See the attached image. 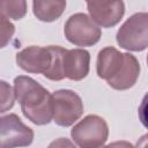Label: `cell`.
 Listing matches in <instances>:
<instances>
[{"instance_id": "1", "label": "cell", "mask_w": 148, "mask_h": 148, "mask_svg": "<svg viewBox=\"0 0 148 148\" xmlns=\"http://www.w3.org/2000/svg\"><path fill=\"white\" fill-rule=\"evenodd\" d=\"M97 75L116 90L132 88L140 75V64L131 53H123L113 46L98 52L96 61Z\"/></svg>"}, {"instance_id": "9", "label": "cell", "mask_w": 148, "mask_h": 148, "mask_svg": "<svg viewBox=\"0 0 148 148\" xmlns=\"http://www.w3.org/2000/svg\"><path fill=\"white\" fill-rule=\"evenodd\" d=\"M87 7L91 20L102 28L118 24L125 14L123 1H88Z\"/></svg>"}, {"instance_id": "17", "label": "cell", "mask_w": 148, "mask_h": 148, "mask_svg": "<svg viewBox=\"0 0 148 148\" xmlns=\"http://www.w3.org/2000/svg\"><path fill=\"white\" fill-rule=\"evenodd\" d=\"M47 148H76V147L69 139L59 138V139H56L54 141H52Z\"/></svg>"}, {"instance_id": "14", "label": "cell", "mask_w": 148, "mask_h": 148, "mask_svg": "<svg viewBox=\"0 0 148 148\" xmlns=\"http://www.w3.org/2000/svg\"><path fill=\"white\" fill-rule=\"evenodd\" d=\"M0 90H1V113L6 112L7 110L12 109L14 105V101L16 98L15 91L12 89L7 82L1 81L0 82Z\"/></svg>"}, {"instance_id": "8", "label": "cell", "mask_w": 148, "mask_h": 148, "mask_svg": "<svg viewBox=\"0 0 148 148\" xmlns=\"http://www.w3.org/2000/svg\"><path fill=\"white\" fill-rule=\"evenodd\" d=\"M52 62V56L49 47L31 45L16 53V64L28 73H42L49 71Z\"/></svg>"}, {"instance_id": "7", "label": "cell", "mask_w": 148, "mask_h": 148, "mask_svg": "<svg viewBox=\"0 0 148 148\" xmlns=\"http://www.w3.org/2000/svg\"><path fill=\"white\" fill-rule=\"evenodd\" d=\"M0 148L27 147L34 141V131L15 113H9L0 119Z\"/></svg>"}, {"instance_id": "20", "label": "cell", "mask_w": 148, "mask_h": 148, "mask_svg": "<svg viewBox=\"0 0 148 148\" xmlns=\"http://www.w3.org/2000/svg\"><path fill=\"white\" fill-rule=\"evenodd\" d=\"M99 148H109V146H104V147L102 146V147H99Z\"/></svg>"}, {"instance_id": "11", "label": "cell", "mask_w": 148, "mask_h": 148, "mask_svg": "<svg viewBox=\"0 0 148 148\" xmlns=\"http://www.w3.org/2000/svg\"><path fill=\"white\" fill-rule=\"evenodd\" d=\"M66 8V1H34V15L43 22H52L58 20Z\"/></svg>"}, {"instance_id": "19", "label": "cell", "mask_w": 148, "mask_h": 148, "mask_svg": "<svg viewBox=\"0 0 148 148\" xmlns=\"http://www.w3.org/2000/svg\"><path fill=\"white\" fill-rule=\"evenodd\" d=\"M134 148H148V133L145 134V135H142L138 140V142H136V145H135Z\"/></svg>"}, {"instance_id": "21", "label": "cell", "mask_w": 148, "mask_h": 148, "mask_svg": "<svg viewBox=\"0 0 148 148\" xmlns=\"http://www.w3.org/2000/svg\"><path fill=\"white\" fill-rule=\"evenodd\" d=\"M146 61H147V65H148V54H147V59H146Z\"/></svg>"}, {"instance_id": "12", "label": "cell", "mask_w": 148, "mask_h": 148, "mask_svg": "<svg viewBox=\"0 0 148 148\" xmlns=\"http://www.w3.org/2000/svg\"><path fill=\"white\" fill-rule=\"evenodd\" d=\"M47 47L52 56V62H51L49 71L44 74V76L52 81L64 80L65 77L62 74V56H64L65 49L58 45H50Z\"/></svg>"}, {"instance_id": "18", "label": "cell", "mask_w": 148, "mask_h": 148, "mask_svg": "<svg viewBox=\"0 0 148 148\" xmlns=\"http://www.w3.org/2000/svg\"><path fill=\"white\" fill-rule=\"evenodd\" d=\"M109 148H134V146L128 141H114L108 145Z\"/></svg>"}, {"instance_id": "6", "label": "cell", "mask_w": 148, "mask_h": 148, "mask_svg": "<svg viewBox=\"0 0 148 148\" xmlns=\"http://www.w3.org/2000/svg\"><path fill=\"white\" fill-rule=\"evenodd\" d=\"M64 34L69 43L77 46H92L102 36L101 28L83 13H76L68 17Z\"/></svg>"}, {"instance_id": "2", "label": "cell", "mask_w": 148, "mask_h": 148, "mask_svg": "<svg viewBox=\"0 0 148 148\" xmlns=\"http://www.w3.org/2000/svg\"><path fill=\"white\" fill-rule=\"evenodd\" d=\"M14 91L23 116L36 125H46L53 119L52 94L30 76L14 79Z\"/></svg>"}, {"instance_id": "16", "label": "cell", "mask_w": 148, "mask_h": 148, "mask_svg": "<svg viewBox=\"0 0 148 148\" xmlns=\"http://www.w3.org/2000/svg\"><path fill=\"white\" fill-rule=\"evenodd\" d=\"M138 116H139V119L141 121V124L148 128V92L143 96L140 105H139V109H138Z\"/></svg>"}, {"instance_id": "13", "label": "cell", "mask_w": 148, "mask_h": 148, "mask_svg": "<svg viewBox=\"0 0 148 148\" xmlns=\"http://www.w3.org/2000/svg\"><path fill=\"white\" fill-rule=\"evenodd\" d=\"M0 7H1V15L6 16L7 18L21 20L27 13V2L24 0H18V1L2 0Z\"/></svg>"}, {"instance_id": "5", "label": "cell", "mask_w": 148, "mask_h": 148, "mask_svg": "<svg viewBox=\"0 0 148 148\" xmlns=\"http://www.w3.org/2000/svg\"><path fill=\"white\" fill-rule=\"evenodd\" d=\"M53 121L61 127L73 125L83 113V102L73 90L60 89L52 94Z\"/></svg>"}, {"instance_id": "3", "label": "cell", "mask_w": 148, "mask_h": 148, "mask_svg": "<svg viewBox=\"0 0 148 148\" xmlns=\"http://www.w3.org/2000/svg\"><path fill=\"white\" fill-rule=\"evenodd\" d=\"M120 47L127 51H143L148 47V13L140 12L130 16L118 29L116 36Z\"/></svg>"}, {"instance_id": "4", "label": "cell", "mask_w": 148, "mask_h": 148, "mask_svg": "<svg viewBox=\"0 0 148 148\" xmlns=\"http://www.w3.org/2000/svg\"><path fill=\"white\" fill-rule=\"evenodd\" d=\"M71 136L81 148H99L108 140L109 127L102 117L89 114L74 125Z\"/></svg>"}, {"instance_id": "10", "label": "cell", "mask_w": 148, "mask_h": 148, "mask_svg": "<svg viewBox=\"0 0 148 148\" xmlns=\"http://www.w3.org/2000/svg\"><path fill=\"white\" fill-rule=\"evenodd\" d=\"M90 53L83 49H65L62 56V74L64 77L80 81L89 73Z\"/></svg>"}, {"instance_id": "15", "label": "cell", "mask_w": 148, "mask_h": 148, "mask_svg": "<svg viewBox=\"0 0 148 148\" xmlns=\"http://www.w3.org/2000/svg\"><path fill=\"white\" fill-rule=\"evenodd\" d=\"M0 18H1V47H5L9 42V39L12 38L15 29L6 16L0 15Z\"/></svg>"}]
</instances>
